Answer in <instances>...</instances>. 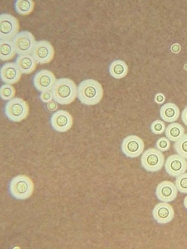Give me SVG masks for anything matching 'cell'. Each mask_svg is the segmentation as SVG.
<instances>
[{
    "label": "cell",
    "instance_id": "484cf974",
    "mask_svg": "<svg viewBox=\"0 0 187 249\" xmlns=\"http://www.w3.org/2000/svg\"><path fill=\"white\" fill-rule=\"evenodd\" d=\"M170 146V140L166 137L160 138L156 142L157 149L161 152L168 151Z\"/></svg>",
    "mask_w": 187,
    "mask_h": 249
},
{
    "label": "cell",
    "instance_id": "7402d4cb",
    "mask_svg": "<svg viewBox=\"0 0 187 249\" xmlns=\"http://www.w3.org/2000/svg\"><path fill=\"white\" fill-rule=\"evenodd\" d=\"M174 148L178 154L187 160V134L175 142Z\"/></svg>",
    "mask_w": 187,
    "mask_h": 249
},
{
    "label": "cell",
    "instance_id": "5bb4252c",
    "mask_svg": "<svg viewBox=\"0 0 187 249\" xmlns=\"http://www.w3.org/2000/svg\"><path fill=\"white\" fill-rule=\"evenodd\" d=\"M178 192L174 183L169 181H164L158 185L155 194L159 201L168 203L176 199Z\"/></svg>",
    "mask_w": 187,
    "mask_h": 249
},
{
    "label": "cell",
    "instance_id": "cb8c5ba5",
    "mask_svg": "<svg viewBox=\"0 0 187 249\" xmlns=\"http://www.w3.org/2000/svg\"><path fill=\"white\" fill-rule=\"evenodd\" d=\"M176 186L180 193L187 194V173H184L177 177Z\"/></svg>",
    "mask_w": 187,
    "mask_h": 249
},
{
    "label": "cell",
    "instance_id": "44dd1931",
    "mask_svg": "<svg viewBox=\"0 0 187 249\" xmlns=\"http://www.w3.org/2000/svg\"><path fill=\"white\" fill-rule=\"evenodd\" d=\"M35 2L32 0H18L15 3V9L21 16L30 15L33 11Z\"/></svg>",
    "mask_w": 187,
    "mask_h": 249
},
{
    "label": "cell",
    "instance_id": "30bf717a",
    "mask_svg": "<svg viewBox=\"0 0 187 249\" xmlns=\"http://www.w3.org/2000/svg\"><path fill=\"white\" fill-rule=\"evenodd\" d=\"M57 81L54 73L48 70L37 72L33 78V84L36 89L43 92L52 90Z\"/></svg>",
    "mask_w": 187,
    "mask_h": 249
},
{
    "label": "cell",
    "instance_id": "9a60e30c",
    "mask_svg": "<svg viewBox=\"0 0 187 249\" xmlns=\"http://www.w3.org/2000/svg\"><path fill=\"white\" fill-rule=\"evenodd\" d=\"M2 81L8 85H14L19 81L22 73L16 62H9L4 64L0 71Z\"/></svg>",
    "mask_w": 187,
    "mask_h": 249
},
{
    "label": "cell",
    "instance_id": "d4e9b609",
    "mask_svg": "<svg viewBox=\"0 0 187 249\" xmlns=\"http://www.w3.org/2000/svg\"><path fill=\"white\" fill-rule=\"evenodd\" d=\"M166 129V126L165 123L160 120L154 121L151 125V130L155 135H162L165 132Z\"/></svg>",
    "mask_w": 187,
    "mask_h": 249
},
{
    "label": "cell",
    "instance_id": "8fae6325",
    "mask_svg": "<svg viewBox=\"0 0 187 249\" xmlns=\"http://www.w3.org/2000/svg\"><path fill=\"white\" fill-rule=\"evenodd\" d=\"M50 123L52 128L57 132L64 133L72 128L73 116L68 111L58 110L52 115Z\"/></svg>",
    "mask_w": 187,
    "mask_h": 249
},
{
    "label": "cell",
    "instance_id": "e0dca14e",
    "mask_svg": "<svg viewBox=\"0 0 187 249\" xmlns=\"http://www.w3.org/2000/svg\"><path fill=\"white\" fill-rule=\"evenodd\" d=\"M16 62L21 73L25 74L33 72L37 64L31 55H19Z\"/></svg>",
    "mask_w": 187,
    "mask_h": 249
},
{
    "label": "cell",
    "instance_id": "4dcf8cb0",
    "mask_svg": "<svg viewBox=\"0 0 187 249\" xmlns=\"http://www.w3.org/2000/svg\"><path fill=\"white\" fill-rule=\"evenodd\" d=\"M184 205L185 208L187 210V196H186V197L184 199Z\"/></svg>",
    "mask_w": 187,
    "mask_h": 249
},
{
    "label": "cell",
    "instance_id": "4fadbf2b",
    "mask_svg": "<svg viewBox=\"0 0 187 249\" xmlns=\"http://www.w3.org/2000/svg\"><path fill=\"white\" fill-rule=\"evenodd\" d=\"M152 215L157 224H167L174 218V209L168 203H159L153 209Z\"/></svg>",
    "mask_w": 187,
    "mask_h": 249
},
{
    "label": "cell",
    "instance_id": "5b68a950",
    "mask_svg": "<svg viewBox=\"0 0 187 249\" xmlns=\"http://www.w3.org/2000/svg\"><path fill=\"white\" fill-rule=\"evenodd\" d=\"M165 161V156L162 152L155 148H150L142 154L141 165L146 171L155 173L161 170Z\"/></svg>",
    "mask_w": 187,
    "mask_h": 249
},
{
    "label": "cell",
    "instance_id": "83f0119b",
    "mask_svg": "<svg viewBox=\"0 0 187 249\" xmlns=\"http://www.w3.org/2000/svg\"><path fill=\"white\" fill-rule=\"evenodd\" d=\"M47 108L50 111H55L58 108V104L56 101H51L47 103Z\"/></svg>",
    "mask_w": 187,
    "mask_h": 249
},
{
    "label": "cell",
    "instance_id": "2e32d148",
    "mask_svg": "<svg viewBox=\"0 0 187 249\" xmlns=\"http://www.w3.org/2000/svg\"><path fill=\"white\" fill-rule=\"evenodd\" d=\"M180 110L176 104L168 103L163 106L160 110L162 120L166 122L172 123L178 120L180 116Z\"/></svg>",
    "mask_w": 187,
    "mask_h": 249
},
{
    "label": "cell",
    "instance_id": "ba28073f",
    "mask_svg": "<svg viewBox=\"0 0 187 249\" xmlns=\"http://www.w3.org/2000/svg\"><path fill=\"white\" fill-rule=\"evenodd\" d=\"M32 55L37 64H47L51 62L55 57V49L51 43L47 41H37Z\"/></svg>",
    "mask_w": 187,
    "mask_h": 249
},
{
    "label": "cell",
    "instance_id": "3957f363",
    "mask_svg": "<svg viewBox=\"0 0 187 249\" xmlns=\"http://www.w3.org/2000/svg\"><path fill=\"white\" fill-rule=\"evenodd\" d=\"M4 111L10 121L19 123L28 117L30 108L27 102L21 98L16 97L6 103Z\"/></svg>",
    "mask_w": 187,
    "mask_h": 249
},
{
    "label": "cell",
    "instance_id": "ac0fdd59",
    "mask_svg": "<svg viewBox=\"0 0 187 249\" xmlns=\"http://www.w3.org/2000/svg\"><path fill=\"white\" fill-rule=\"evenodd\" d=\"M17 52L12 40L0 41V59L3 61L14 58Z\"/></svg>",
    "mask_w": 187,
    "mask_h": 249
},
{
    "label": "cell",
    "instance_id": "6da1fadb",
    "mask_svg": "<svg viewBox=\"0 0 187 249\" xmlns=\"http://www.w3.org/2000/svg\"><path fill=\"white\" fill-rule=\"evenodd\" d=\"M103 89L97 81L88 79L83 81L77 87V98L86 106H95L102 100Z\"/></svg>",
    "mask_w": 187,
    "mask_h": 249
},
{
    "label": "cell",
    "instance_id": "f546056e",
    "mask_svg": "<svg viewBox=\"0 0 187 249\" xmlns=\"http://www.w3.org/2000/svg\"><path fill=\"white\" fill-rule=\"evenodd\" d=\"M182 120L183 123L187 126V107H186L182 113Z\"/></svg>",
    "mask_w": 187,
    "mask_h": 249
},
{
    "label": "cell",
    "instance_id": "f1b7e54d",
    "mask_svg": "<svg viewBox=\"0 0 187 249\" xmlns=\"http://www.w3.org/2000/svg\"><path fill=\"white\" fill-rule=\"evenodd\" d=\"M165 100V97L164 95L162 94H157L155 98V102L159 104H162L164 103Z\"/></svg>",
    "mask_w": 187,
    "mask_h": 249
},
{
    "label": "cell",
    "instance_id": "603a6c76",
    "mask_svg": "<svg viewBox=\"0 0 187 249\" xmlns=\"http://www.w3.org/2000/svg\"><path fill=\"white\" fill-rule=\"evenodd\" d=\"M16 90L14 87L5 84L0 89V97L4 101H10L15 97Z\"/></svg>",
    "mask_w": 187,
    "mask_h": 249
},
{
    "label": "cell",
    "instance_id": "4316f807",
    "mask_svg": "<svg viewBox=\"0 0 187 249\" xmlns=\"http://www.w3.org/2000/svg\"><path fill=\"white\" fill-rule=\"evenodd\" d=\"M40 99L42 102L48 103L53 99V94L51 91H45L42 92L39 96Z\"/></svg>",
    "mask_w": 187,
    "mask_h": 249
},
{
    "label": "cell",
    "instance_id": "52a82bcc",
    "mask_svg": "<svg viewBox=\"0 0 187 249\" xmlns=\"http://www.w3.org/2000/svg\"><path fill=\"white\" fill-rule=\"evenodd\" d=\"M12 41L19 55L32 54L36 43L34 36L28 31L19 33Z\"/></svg>",
    "mask_w": 187,
    "mask_h": 249
},
{
    "label": "cell",
    "instance_id": "9c48e42d",
    "mask_svg": "<svg viewBox=\"0 0 187 249\" xmlns=\"http://www.w3.org/2000/svg\"><path fill=\"white\" fill-rule=\"evenodd\" d=\"M144 148V141L135 135L128 136L124 139L122 143V151L129 158H137L143 153Z\"/></svg>",
    "mask_w": 187,
    "mask_h": 249
},
{
    "label": "cell",
    "instance_id": "8992f818",
    "mask_svg": "<svg viewBox=\"0 0 187 249\" xmlns=\"http://www.w3.org/2000/svg\"><path fill=\"white\" fill-rule=\"evenodd\" d=\"M19 29V22L16 17L8 14L0 16V40H13Z\"/></svg>",
    "mask_w": 187,
    "mask_h": 249
},
{
    "label": "cell",
    "instance_id": "7c38bea8",
    "mask_svg": "<svg viewBox=\"0 0 187 249\" xmlns=\"http://www.w3.org/2000/svg\"><path fill=\"white\" fill-rule=\"evenodd\" d=\"M165 167L168 175L177 178L186 172L187 161L179 154H173L168 157Z\"/></svg>",
    "mask_w": 187,
    "mask_h": 249
},
{
    "label": "cell",
    "instance_id": "7a4b0ae2",
    "mask_svg": "<svg viewBox=\"0 0 187 249\" xmlns=\"http://www.w3.org/2000/svg\"><path fill=\"white\" fill-rule=\"evenodd\" d=\"M51 91L53 100L63 106L71 104L77 97L76 85L68 78L57 80Z\"/></svg>",
    "mask_w": 187,
    "mask_h": 249
},
{
    "label": "cell",
    "instance_id": "ffe728a7",
    "mask_svg": "<svg viewBox=\"0 0 187 249\" xmlns=\"http://www.w3.org/2000/svg\"><path fill=\"white\" fill-rule=\"evenodd\" d=\"M166 136L170 141L176 142L185 134V129L178 123H172L166 129Z\"/></svg>",
    "mask_w": 187,
    "mask_h": 249
},
{
    "label": "cell",
    "instance_id": "d6986e66",
    "mask_svg": "<svg viewBox=\"0 0 187 249\" xmlns=\"http://www.w3.org/2000/svg\"><path fill=\"white\" fill-rule=\"evenodd\" d=\"M128 71V69L127 64L122 60L114 61L110 65V74L116 79H121L125 77Z\"/></svg>",
    "mask_w": 187,
    "mask_h": 249
},
{
    "label": "cell",
    "instance_id": "277c9868",
    "mask_svg": "<svg viewBox=\"0 0 187 249\" xmlns=\"http://www.w3.org/2000/svg\"><path fill=\"white\" fill-rule=\"evenodd\" d=\"M9 190L15 198L20 200L27 199L33 192L34 183L29 177L19 176L10 181Z\"/></svg>",
    "mask_w": 187,
    "mask_h": 249
}]
</instances>
